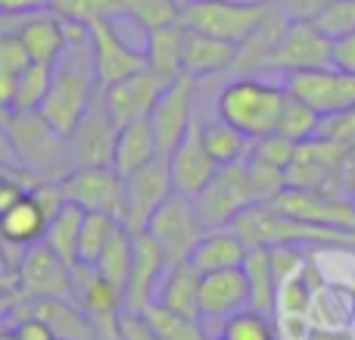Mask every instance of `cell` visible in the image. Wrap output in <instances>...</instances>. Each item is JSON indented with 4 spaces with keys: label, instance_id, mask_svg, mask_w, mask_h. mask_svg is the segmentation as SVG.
Segmentation results:
<instances>
[{
    "label": "cell",
    "instance_id": "1",
    "mask_svg": "<svg viewBox=\"0 0 355 340\" xmlns=\"http://www.w3.org/2000/svg\"><path fill=\"white\" fill-rule=\"evenodd\" d=\"M287 103L284 78H271L265 72H246L231 78L215 97V116L225 119L250 141L271 135Z\"/></svg>",
    "mask_w": 355,
    "mask_h": 340
},
{
    "label": "cell",
    "instance_id": "2",
    "mask_svg": "<svg viewBox=\"0 0 355 340\" xmlns=\"http://www.w3.org/2000/svg\"><path fill=\"white\" fill-rule=\"evenodd\" d=\"M97 91L100 85H97V75H94L91 44L87 41L69 44L62 60L53 66L47 97H44V103L37 110L62 137H72V131L85 119L87 106L97 97Z\"/></svg>",
    "mask_w": 355,
    "mask_h": 340
},
{
    "label": "cell",
    "instance_id": "3",
    "mask_svg": "<svg viewBox=\"0 0 355 340\" xmlns=\"http://www.w3.org/2000/svg\"><path fill=\"white\" fill-rule=\"evenodd\" d=\"M3 131L16 162L25 172H35L41 178H62L72 169V153H69V137H62L41 110L28 112H10L3 119Z\"/></svg>",
    "mask_w": 355,
    "mask_h": 340
},
{
    "label": "cell",
    "instance_id": "4",
    "mask_svg": "<svg viewBox=\"0 0 355 340\" xmlns=\"http://www.w3.org/2000/svg\"><path fill=\"white\" fill-rule=\"evenodd\" d=\"M271 6L275 0H187L181 6V22L202 35L243 44Z\"/></svg>",
    "mask_w": 355,
    "mask_h": 340
},
{
    "label": "cell",
    "instance_id": "5",
    "mask_svg": "<svg viewBox=\"0 0 355 340\" xmlns=\"http://www.w3.org/2000/svg\"><path fill=\"white\" fill-rule=\"evenodd\" d=\"M252 203H259V200L256 191H252L250 172H246V160L231 162V166H218L215 178L202 187L200 197H193L202 228H225Z\"/></svg>",
    "mask_w": 355,
    "mask_h": 340
},
{
    "label": "cell",
    "instance_id": "6",
    "mask_svg": "<svg viewBox=\"0 0 355 340\" xmlns=\"http://www.w3.org/2000/svg\"><path fill=\"white\" fill-rule=\"evenodd\" d=\"M287 94L302 103H309L321 119L337 116L355 106V75L337 69L334 62L315 69H300V72L284 75Z\"/></svg>",
    "mask_w": 355,
    "mask_h": 340
},
{
    "label": "cell",
    "instance_id": "7",
    "mask_svg": "<svg viewBox=\"0 0 355 340\" xmlns=\"http://www.w3.org/2000/svg\"><path fill=\"white\" fill-rule=\"evenodd\" d=\"M343 166H346V144L315 135L309 141L296 144L293 160L287 166V187L334 194V187H331L334 181H343V187H346Z\"/></svg>",
    "mask_w": 355,
    "mask_h": 340
},
{
    "label": "cell",
    "instance_id": "8",
    "mask_svg": "<svg viewBox=\"0 0 355 340\" xmlns=\"http://www.w3.org/2000/svg\"><path fill=\"white\" fill-rule=\"evenodd\" d=\"M175 194L168 156H153L147 166L122 178V225L131 231L147 228L153 212Z\"/></svg>",
    "mask_w": 355,
    "mask_h": 340
},
{
    "label": "cell",
    "instance_id": "9",
    "mask_svg": "<svg viewBox=\"0 0 355 340\" xmlns=\"http://www.w3.org/2000/svg\"><path fill=\"white\" fill-rule=\"evenodd\" d=\"M85 25H87V44H91V56H94V75H97L100 87L128 78L131 72L147 66L144 47L141 50L131 47L112 16H97Z\"/></svg>",
    "mask_w": 355,
    "mask_h": 340
},
{
    "label": "cell",
    "instance_id": "10",
    "mask_svg": "<svg viewBox=\"0 0 355 340\" xmlns=\"http://www.w3.org/2000/svg\"><path fill=\"white\" fill-rule=\"evenodd\" d=\"M196 87L200 81L190 78V75H178V78L168 81V87L159 94L156 106L150 110V125H153L156 135V147H159L162 156H168L178 144L187 137V131L193 128L196 116Z\"/></svg>",
    "mask_w": 355,
    "mask_h": 340
},
{
    "label": "cell",
    "instance_id": "11",
    "mask_svg": "<svg viewBox=\"0 0 355 340\" xmlns=\"http://www.w3.org/2000/svg\"><path fill=\"white\" fill-rule=\"evenodd\" d=\"M147 231L162 247L166 262L175 266V262H187L190 250L196 247V241H200V235L206 228H202L200 216H196L193 200L181 197V194H172V197L153 212V219L147 222Z\"/></svg>",
    "mask_w": 355,
    "mask_h": 340
},
{
    "label": "cell",
    "instance_id": "12",
    "mask_svg": "<svg viewBox=\"0 0 355 340\" xmlns=\"http://www.w3.org/2000/svg\"><path fill=\"white\" fill-rule=\"evenodd\" d=\"M334 60V37H327L312 19H290L265 75H290L300 69L327 66Z\"/></svg>",
    "mask_w": 355,
    "mask_h": 340
},
{
    "label": "cell",
    "instance_id": "13",
    "mask_svg": "<svg viewBox=\"0 0 355 340\" xmlns=\"http://www.w3.org/2000/svg\"><path fill=\"white\" fill-rule=\"evenodd\" d=\"M60 181L69 203L122 219V175L112 166H75Z\"/></svg>",
    "mask_w": 355,
    "mask_h": 340
},
{
    "label": "cell",
    "instance_id": "14",
    "mask_svg": "<svg viewBox=\"0 0 355 340\" xmlns=\"http://www.w3.org/2000/svg\"><path fill=\"white\" fill-rule=\"evenodd\" d=\"M122 125L112 119L106 103L100 100V91L94 103L87 106L85 119L69 137V153H72V169L75 166H112V150H116V137Z\"/></svg>",
    "mask_w": 355,
    "mask_h": 340
},
{
    "label": "cell",
    "instance_id": "15",
    "mask_svg": "<svg viewBox=\"0 0 355 340\" xmlns=\"http://www.w3.org/2000/svg\"><path fill=\"white\" fill-rule=\"evenodd\" d=\"M168 87V78H162L159 72H153L150 66L131 72L128 78L112 81V85L100 87V100L106 103V110L112 112L119 125L131 122V119L150 116V110L156 106L159 94Z\"/></svg>",
    "mask_w": 355,
    "mask_h": 340
},
{
    "label": "cell",
    "instance_id": "16",
    "mask_svg": "<svg viewBox=\"0 0 355 340\" xmlns=\"http://www.w3.org/2000/svg\"><path fill=\"white\" fill-rule=\"evenodd\" d=\"M22 294H28L31 300L35 297H62L72 300L75 297V281H72V266L60 260L47 244H31L25 247L22 266H19L16 275Z\"/></svg>",
    "mask_w": 355,
    "mask_h": 340
},
{
    "label": "cell",
    "instance_id": "17",
    "mask_svg": "<svg viewBox=\"0 0 355 340\" xmlns=\"http://www.w3.org/2000/svg\"><path fill=\"white\" fill-rule=\"evenodd\" d=\"M131 235H135V266H131V278L125 287V312L144 316V309L156 300V287H159V278L168 269V262L147 228L131 231Z\"/></svg>",
    "mask_w": 355,
    "mask_h": 340
},
{
    "label": "cell",
    "instance_id": "18",
    "mask_svg": "<svg viewBox=\"0 0 355 340\" xmlns=\"http://www.w3.org/2000/svg\"><path fill=\"white\" fill-rule=\"evenodd\" d=\"M250 306V281L243 266L206 272L200 278V318L202 322H225L234 312Z\"/></svg>",
    "mask_w": 355,
    "mask_h": 340
},
{
    "label": "cell",
    "instance_id": "19",
    "mask_svg": "<svg viewBox=\"0 0 355 340\" xmlns=\"http://www.w3.org/2000/svg\"><path fill=\"white\" fill-rule=\"evenodd\" d=\"M168 169H172V185L175 194L181 197H200V191L215 178L218 172V162L212 160V153L206 150L200 135V122H193V128L187 131L181 144L168 153Z\"/></svg>",
    "mask_w": 355,
    "mask_h": 340
},
{
    "label": "cell",
    "instance_id": "20",
    "mask_svg": "<svg viewBox=\"0 0 355 340\" xmlns=\"http://www.w3.org/2000/svg\"><path fill=\"white\" fill-rule=\"evenodd\" d=\"M19 41L25 44L31 62H41V66L53 69L62 60V53L69 50V37H66V25L56 12L50 10H37L31 16H22L16 25Z\"/></svg>",
    "mask_w": 355,
    "mask_h": 340
},
{
    "label": "cell",
    "instance_id": "21",
    "mask_svg": "<svg viewBox=\"0 0 355 340\" xmlns=\"http://www.w3.org/2000/svg\"><path fill=\"white\" fill-rule=\"evenodd\" d=\"M237 56H240V44L187 28V37H184V75L202 81L212 78V75L234 72Z\"/></svg>",
    "mask_w": 355,
    "mask_h": 340
},
{
    "label": "cell",
    "instance_id": "22",
    "mask_svg": "<svg viewBox=\"0 0 355 340\" xmlns=\"http://www.w3.org/2000/svg\"><path fill=\"white\" fill-rule=\"evenodd\" d=\"M246 250H250V244L231 225H225V228H206L200 235V241H196V247L190 250L187 262L200 275H206V272H218V269L243 266Z\"/></svg>",
    "mask_w": 355,
    "mask_h": 340
},
{
    "label": "cell",
    "instance_id": "23",
    "mask_svg": "<svg viewBox=\"0 0 355 340\" xmlns=\"http://www.w3.org/2000/svg\"><path fill=\"white\" fill-rule=\"evenodd\" d=\"M153 156H159V147H156V135H153V125L150 119H131L119 128L116 137V150H112V169L119 175H131L137 172L141 166H147Z\"/></svg>",
    "mask_w": 355,
    "mask_h": 340
},
{
    "label": "cell",
    "instance_id": "24",
    "mask_svg": "<svg viewBox=\"0 0 355 340\" xmlns=\"http://www.w3.org/2000/svg\"><path fill=\"white\" fill-rule=\"evenodd\" d=\"M200 278L202 275L190 262H175L162 272L153 303L166 306L172 312H181V316L200 318Z\"/></svg>",
    "mask_w": 355,
    "mask_h": 340
},
{
    "label": "cell",
    "instance_id": "25",
    "mask_svg": "<svg viewBox=\"0 0 355 340\" xmlns=\"http://www.w3.org/2000/svg\"><path fill=\"white\" fill-rule=\"evenodd\" d=\"M184 37H187V25H184L181 19L147 31V35H144L147 66L168 81L178 78V75L184 72Z\"/></svg>",
    "mask_w": 355,
    "mask_h": 340
},
{
    "label": "cell",
    "instance_id": "26",
    "mask_svg": "<svg viewBox=\"0 0 355 340\" xmlns=\"http://www.w3.org/2000/svg\"><path fill=\"white\" fill-rule=\"evenodd\" d=\"M47 212L41 210L31 191H25L16 203H10L0 212V235L6 237L16 247H31V244L44 241V231H47Z\"/></svg>",
    "mask_w": 355,
    "mask_h": 340
},
{
    "label": "cell",
    "instance_id": "27",
    "mask_svg": "<svg viewBox=\"0 0 355 340\" xmlns=\"http://www.w3.org/2000/svg\"><path fill=\"white\" fill-rule=\"evenodd\" d=\"M243 272L250 281V309H259L265 316H275L277 303V278H275V262H271V247H250L243 260Z\"/></svg>",
    "mask_w": 355,
    "mask_h": 340
},
{
    "label": "cell",
    "instance_id": "28",
    "mask_svg": "<svg viewBox=\"0 0 355 340\" xmlns=\"http://www.w3.org/2000/svg\"><path fill=\"white\" fill-rule=\"evenodd\" d=\"M200 135H202V144H206V150L212 153V160L218 162V166L243 162L246 156H250V150H252L250 137H246L243 131H237L234 125H227L225 119H218V116L200 122Z\"/></svg>",
    "mask_w": 355,
    "mask_h": 340
},
{
    "label": "cell",
    "instance_id": "29",
    "mask_svg": "<svg viewBox=\"0 0 355 340\" xmlns=\"http://www.w3.org/2000/svg\"><path fill=\"white\" fill-rule=\"evenodd\" d=\"M81 219H85V210L75 203H66L53 219H50L47 231H44V244H47L66 266H78Z\"/></svg>",
    "mask_w": 355,
    "mask_h": 340
},
{
    "label": "cell",
    "instance_id": "30",
    "mask_svg": "<svg viewBox=\"0 0 355 340\" xmlns=\"http://www.w3.org/2000/svg\"><path fill=\"white\" fill-rule=\"evenodd\" d=\"M131 266H135V235H131V228L122 225V228L110 237V244L103 247V253L97 256L94 269H97L110 284H116L119 291L125 294L128 278H131Z\"/></svg>",
    "mask_w": 355,
    "mask_h": 340
},
{
    "label": "cell",
    "instance_id": "31",
    "mask_svg": "<svg viewBox=\"0 0 355 340\" xmlns=\"http://www.w3.org/2000/svg\"><path fill=\"white\" fill-rule=\"evenodd\" d=\"M144 318L159 340H209L202 318L181 316V312H172L159 303H150L144 309Z\"/></svg>",
    "mask_w": 355,
    "mask_h": 340
},
{
    "label": "cell",
    "instance_id": "32",
    "mask_svg": "<svg viewBox=\"0 0 355 340\" xmlns=\"http://www.w3.org/2000/svg\"><path fill=\"white\" fill-rule=\"evenodd\" d=\"M119 16L128 19L131 25H137L147 35L159 25L178 22L181 19V3L178 0H119Z\"/></svg>",
    "mask_w": 355,
    "mask_h": 340
},
{
    "label": "cell",
    "instance_id": "33",
    "mask_svg": "<svg viewBox=\"0 0 355 340\" xmlns=\"http://www.w3.org/2000/svg\"><path fill=\"white\" fill-rule=\"evenodd\" d=\"M122 228V219L110 216V212H85L81 219V244H78V262L94 266L97 256L103 253V247L110 244V237Z\"/></svg>",
    "mask_w": 355,
    "mask_h": 340
},
{
    "label": "cell",
    "instance_id": "34",
    "mask_svg": "<svg viewBox=\"0 0 355 340\" xmlns=\"http://www.w3.org/2000/svg\"><path fill=\"white\" fill-rule=\"evenodd\" d=\"M318 128H321L318 112H315L309 103H302V100H296V97L287 94V103H284V112H281L277 128H275L277 135L287 137V141H293V144H302V141H309V137L318 135Z\"/></svg>",
    "mask_w": 355,
    "mask_h": 340
},
{
    "label": "cell",
    "instance_id": "35",
    "mask_svg": "<svg viewBox=\"0 0 355 340\" xmlns=\"http://www.w3.org/2000/svg\"><path fill=\"white\" fill-rule=\"evenodd\" d=\"M246 172H250L252 191H256L259 203H271V200H277L287 191V169L275 166V162L262 160V156H256V153L246 156Z\"/></svg>",
    "mask_w": 355,
    "mask_h": 340
},
{
    "label": "cell",
    "instance_id": "36",
    "mask_svg": "<svg viewBox=\"0 0 355 340\" xmlns=\"http://www.w3.org/2000/svg\"><path fill=\"white\" fill-rule=\"evenodd\" d=\"M221 334L227 340H277L271 318L259 309H250V306L234 312L231 318H225L221 322Z\"/></svg>",
    "mask_w": 355,
    "mask_h": 340
},
{
    "label": "cell",
    "instance_id": "37",
    "mask_svg": "<svg viewBox=\"0 0 355 340\" xmlns=\"http://www.w3.org/2000/svg\"><path fill=\"white\" fill-rule=\"evenodd\" d=\"M50 75H53V69H50V66L28 62V66L19 72V91H16V106H12V112L37 110V106L44 103V97H47Z\"/></svg>",
    "mask_w": 355,
    "mask_h": 340
},
{
    "label": "cell",
    "instance_id": "38",
    "mask_svg": "<svg viewBox=\"0 0 355 340\" xmlns=\"http://www.w3.org/2000/svg\"><path fill=\"white\" fill-rule=\"evenodd\" d=\"M312 22L324 31L327 37H343L355 31V0H324L318 12L312 16Z\"/></svg>",
    "mask_w": 355,
    "mask_h": 340
},
{
    "label": "cell",
    "instance_id": "39",
    "mask_svg": "<svg viewBox=\"0 0 355 340\" xmlns=\"http://www.w3.org/2000/svg\"><path fill=\"white\" fill-rule=\"evenodd\" d=\"M293 150H296L293 141H287V137H281L277 131H271V135H265V137H259V141H252V150H250V153H256V156H262V160L275 162V166L287 169L290 160H293Z\"/></svg>",
    "mask_w": 355,
    "mask_h": 340
},
{
    "label": "cell",
    "instance_id": "40",
    "mask_svg": "<svg viewBox=\"0 0 355 340\" xmlns=\"http://www.w3.org/2000/svg\"><path fill=\"white\" fill-rule=\"evenodd\" d=\"M28 62H31V56H28V50H25V44L19 41L16 31L0 35V69L19 75L25 66H28Z\"/></svg>",
    "mask_w": 355,
    "mask_h": 340
},
{
    "label": "cell",
    "instance_id": "41",
    "mask_svg": "<svg viewBox=\"0 0 355 340\" xmlns=\"http://www.w3.org/2000/svg\"><path fill=\"white\" fill-rule=\"evenodd\" d=\"M321 137H331L337 144H355V106L346 112H337V116H327L321 119V128H318Z\"/></svg>",
    "mask_w": 355,
    "mask_h": 340
},
{
    "label": "cell",
    "instance_id": "42",
    "mask_svg": "<svg viewBox=\"0 0 355 340\" xmlns=\"http://www.w3.org/2000/svg\"><path fill=\"white\" fill-rule=\"evenodd\" d=\"M16 334H19V340H53L56 334H53V328H50L47 322H44L41 316H31V312H16Z\"/></svg>",
    "mask_w": 355,
    "mask_h": 340
},
{
    "label": "cell",
    "instance_id": "43",
    "mask_svg": "<svg viewBox=\"0 0 355 340\" xmlns=\"http://www.w3.org/2000/svg\"><path fill=\"white\" fill-rule=\"evenodd\" d=\"M119 340H159V337L153 334V328L147 325V318L144 316H137V312H125Z\"/></svg>",
    "mask_w": 355,
    "mask_h": 340
},
{
    "label": "cell",
    "instance_id": "44",
    "mask_svg": "<svg viewBox=\"0 0 355 340\" xmlns=\"http://www.w3.org/2000/svg\"><path fill=\"white\" fill-rule=\"evenodd\" d=\"M22 256H25V247H16V244H10L3 235H0V275L16 278L19 266H22Z\"/></svg>",
    "mask_w": 355,
    "mask_h": 340
},
{
    "label": "cell",
    "instance_id": "45",
    "mask_svg": "<svg viewBox=\"0 0 355 340\" xmlns=\"http://www.w3.org/2000/svg\"><path fill=\"white\" fill-rule=\"evenodd\" d=\"M334 66L343 69V72L355 75V31L352 35H343L334 41Z\"/></svg>",
    "mask_w": 355,
    "mask_h": 340
},
{
    "label": "cell",
    "instance_id": "46",
    "mask_svg": "<svg viewBox=\"0 0 355 340\" xmlns=\"http://www.w3.org/2000/svg\"><path fill=\"white\" fill-rule=\"evenodd\" d=\"M37 10H47V0H0V16L22 19Z\"/></svg>",
    "mask_w": 355,
    "mask_h": 340
},
{
    "label": "cell",
    "instance_id": "47",
    "mask_svg": "<svg viewBox=\"0 0 355 340\" xmlns=\"http://www.w3.org/2000/svg\"><path fill=\"white\" fill-rule=\"evenodd\" d=\"M16 91H19V75L6 72V69H0V112H12V106H16Z\"/></svg>",
    "mask_w": 355,
    "mask_h": 340
},
{
    "label": "cell",
    "instance_id": "48",
    "mask_svg": "<svg viewBox=\"0 0 355 340\" xmlns=\"http://www.w3.org/2000/svg\"><path fill=\"white\" fill-rule=\"evenodd\" d=\"M290 19H312L324 6V0H277Z\"/></svg>",
    "mask_w": 355,
    "mask_h": 340
},
{
    "label": "cell",
    "instance_id": "49",
    "mask_svg": "<svg viewBox=\"0 0 355 340\" xmlns=\"http://www.w3.org/2000/svg\"><path fill=\"white\" fill-rule=\"evenodd\" d=\"M0 166H19L16 156H12V150H10V141H6L3 122H0Z\"/></svg>",
    "mask_w": 355,
    "mask_h": 340
},
{
    "label": "cell",
    "instance_id": "50",
    "mask_svg": "<svg viewBox=\"0 0 355 340\" xmlns=\"http://www.w3.org/2000/svg\"><path fill=\"white\" fill-rule=\"evenodd\" d=\"M0 340H19L16 328H0Z\"/></svg>",
    "mask_w": 355,
    "mask_h": 340
},
{
    "label": "cell",
    "instance_id": "51",
    "mask_svg": "<svg viewBox=\"0 0 355 340\" xmlns=\"http://www.w3.org/2000/svg\"><path fill=\"white\" fill-rule=\"evenodd\" d=\"M346 197H349V200H352V203H355V175H352V178H349V187H346Z\"/></svg>",
    "mask_w": 355,
    "mask_h": 340
},
{
    "label": "cell",
    "instance_id": "52",
    "mask_svg": "<svg viewBox=\"0 0 355 340\" xmlns=\"http://www.w3.org/2000/svg\"><path fill=\"white\" fill-rule=\"evenodd\" d=\"M209 340H227V337H225V334H221V337H209Z\"/></svg>",
    "mask_w": 355,
    "mask_h": 340
},
{
    "label": "cell",
    "instance_id": "53",
    "mask_svg": "<svg viewBox=\"0 0 355 340\" xmlns=\"http://www.w3.org/2000/svg\"><path fill=\"white\" fill-rule=\"evenodd\" d=\"M53 340H72V337H53Z\"/></svg>",
    "mask_w": 355,
    "mask_h": 340
},
{
    "label": "cell",
    "instance_id": "54",
    "mask_svg": "<svg viewBox=\"0 0 355 340\" xmlns=\"http://www.w3.org/2000/svg\"><path fill=\"white\" fill-rule=\"evenodd\" d=\"M178 3H181V6H184V3H187V0H178Z\"/></svg>",
    "mask_w": 355,
    "mask_h": 340
}]
</instances>
